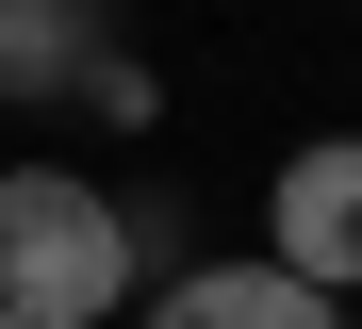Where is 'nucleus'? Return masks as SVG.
Listing matches in <instances>:
<instances>
[{
  "label": "nucleus",
  "instance_id": "obj_1",
  "mask_svg": "<svg viewBox=\"0 0 362 329\" xmlns=\"http://www.w3.org/2000/svg\"><path fill=\"white\" fill-rule=\"evenodd\" d=\"M132 214L83 181V165H0V313L17 329H99L132 313Z\"/></svg>",
  "mask_w": 362,
  "mask_h": 329
},
{
  "label": "nucleus",
  "instance_id": "obj_2",
  "mask_svg": "<svg viewBox=\"0 0 362 329\" xmlns=\"http://www.w3.org/2000/svg\"><path fill=\"white\" fill-rule=\"evenodd\" d=\"M264 263H280V280H313V296H362V132H313V149L280 165V197H264Z\"/></svg>",
  "mask_w": 362,
  "mask_h": 329
},
{
  "label": "nucleus",
  "instance_id": "obj_3",
  "mask_svg": "<svg viewBox=\"0 0 362 329\" xmlns=\"http://www.w3.org/2000/svg\"><path fill=\"white\" fill-rule=\"evenodd\" d=\"M148 329H346V296L280 280V263H181L148 296Z\"/></svg>",
  "mask_w": 362,
  "mask_h": 329
},
{
  "label": "nucleus",
  "instance_id": "obj_4",
  "mask_svg": "<svg viewBox=\"0 0 362 329\" xmlns=\"http://www.w3.org/2000/svg\"><path fill=\"white\" fill-rule=\"evenodd\" d=\"M99 83V0H0V99H83Z\"/></svg>",
  "mask_w": 362,
  "mask_h": 329
},
{
  "label": "nucleus",
  "instance_id": "obj_5",
  "mask_svg": "<svg viewBox=\"0 0 362 329\" xmlns=\"http://www.w3.org/2000/svg\"><path fill=\"white\" fill-rule=\"evenodd\" d=\"M83 115H99V132H148V115H165V83H148L132 50H99V83H83Z\"/></svg>",
  "mask_w": 362,
  "mask_h": 329
},
{
  "label": "nucleus",
  "instance_id": "obj_6",
  "mask_svg": "<svg viewBox=\"0 0 362 329\" xmlns=\"http://www.w3.org/2000/svg\"><path fill=\"white\" fill-rule=\"evenodd\" d=\"M0 329H17V313H0Z\"/></svg>",
  "mask_w": 362,
  "mask_h": 329
}]
</instances>
